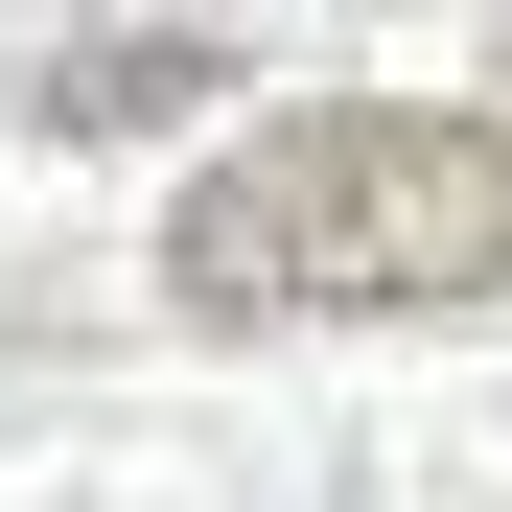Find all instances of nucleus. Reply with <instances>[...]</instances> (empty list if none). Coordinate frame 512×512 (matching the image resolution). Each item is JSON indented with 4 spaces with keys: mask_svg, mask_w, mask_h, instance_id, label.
Returning a JSON list of instances; mask_svg holds the SVG:
<instances>
[{
    "mask_svg": "<svg viewBox=\"0 0 512 512\" xmlns=\"http://www.w3.org/2000/svg\"><path fill=\"white\" fill-rule=\"evenodd\" d=\"M489 280H512V117H419V94L256 117L163 233L187 326H373V303H489Z\"/></svg>",
    "mask_w": 512,
    "mask_h": 512,
    "instance_id": "nucleus-1",
    "label": "nucleus"
},
{
    "mask_svg": "<svg viewBox=\"0 0 512 512\" xmlns=\"http://www.w3.org/2000/svg\"><path fill=\"white\" fill-rule=\"evenodd\" d=\"M210 94H233V24H70V47H24V117L47 140H163Z\"/></svg>",
    "mask_w": 512,
    "mask_h": 512,
    "instance_id": "nucleus-2",
    "label": "nucleus"
}]
</instances>
